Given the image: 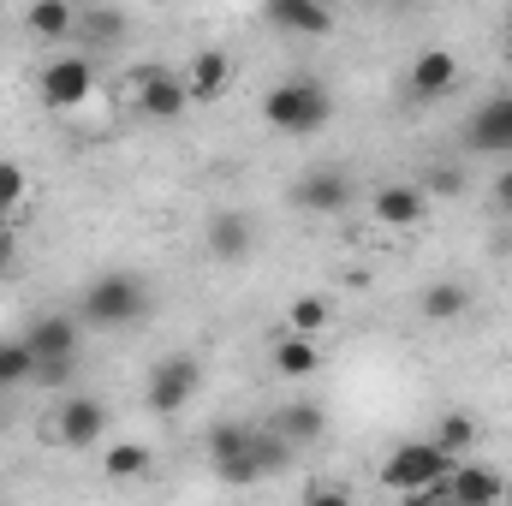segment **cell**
<instances>
[{"instance_id":"6da1fadb","label":"cell","mask_w":512,"mask_h":506,"mask_svg":"<svg viewBox=\"0 0 512 506\" xmlns=\"http://www.w3.org/2000/svg\"><path fill=\"white\" fill-rule=\"evenodd\" d=\"M143 316H149V292H143V280L131 268L96 274L84 286V298H78V322L84 328H137Z\"/></svg>"},{"instance_id":"4fadbf2b","label":"cell","mask_w":512,"mask_h":506,"mask_svg":"<svg viewBox=\"0 0 512 506\" xmlns=\"http://www.w3.org/2000/svg\"><path fill=\"white\" fill-rule=\"evenodd\" d=\"M501 495H507L501 471H483V465H453V471H447V501H459V506H501Z\"/></svg>"},{"instance_id":"30bf717a","label":"cell","mask_w":512,"mask_h":506,"mask_svg":"<svg viewBox=\"0 0 512 506\" xmlns=\"http://www.w3.org/2000/svg\"><path fill=\"white\" fill-rule=\"evenodd\" d=\"M185 102H191V90H185V78H173V72H161V66H143L137 72V108L149 114V120H179L185 114Z\"/></svg>"},{"instance_id":"ba28073f","label":"cell","mask_w":512,"mask_h":506,"mask_svg":"<svg viewBox=\"0 0 512 506\" xmlns=\"http://www.w3.org/2000/svg\"><path fill=\"white\" fill-rule=\"evenodd\" d=\"M90 90H96V66L84 54H60L42 66V102L48 108H78Z\"/></svg>"},{"instance_id":"484cf974","label":"cell","mask_w":512,"mask_h":506,"mask_svg":"<svg viewBox=\"0 0 512 506\" xmlns=\"http://www.w3.org/2000/svg\"><path fill=\"white\" fill-rule=\"evenodd\" d=\"M149 459H155V453H149L143 441H114V447H108V459H102V471H108V477H143V471H149Z\"/></svg>"},{"instance_id":"603a6c76","label":"cell","mask_w":512,"mask_h":506,"mask_svg":"<svg viewBox=\"0 0 512 506\" xmlns=\"http://www.w3.org/2000/svg\"><path fill=\"white\" fill-rule=\"evenodd\" d=\"M328 316H334V304H328L322 292H310V298H292V304H286L292 334H322V328H328Z\"/></svg>"},{"instance_id":"3957f363","label":"cell","mask_w":512,"mask_h":506,"mask_svg":"<svg viewBox=\"0 0 512 506\" xmlns=\"http://www.w3.org/2000/svg\"><path fill=\"white\" fill-rule=\"evenodd\" d=\"M447 471H453V453H447L441 441H399L382 465V489L417 495L423 483H435V477H447Z\"/></svg>"},{"instance_id":"e0dca14e","label":"cell","mask_w":512,"mask_h":506,"mask_svg":"<svg viewBox=\"0 0 512 506\" xmlns=\"http://www.w3.org/2000/svg\"><path fill=\"white\" fill-rule=\"evenodd\" d=\"M417 310H423V322L447 328V322H459V316L471 310V286H465V280H435V286H423Z\"/></svg>"},{"instance_id":"7402d4cb","label":"cell","mask_w":512,"mask_h":506,"mask_svg":"<svg viewBox=\"0 0 512 506\" xmlns=\"http://www.w3.org/2000/svg\"><path fill=\"white\" fill-rule=\"evenodd\" d=\"M72 36H84V42H120V36H126V12H120V6H114V12H108V6L78 12V30H72Z\"/></svg>"},{"instance_id":"f546056e","label":"cell","mask_w":512,"mask_h":506,"mask_svg":"<svg viewBox=\"0 0 512 506\" xmlns=\"http://www.w3.org/2000/svg\"><path fill=\"white\" fill-rule=\"evenodd\" d=\"M429 191H441V197H459L465 191V173H453V167H429V179H423Z\"/></svg>"},{"instance_id":"836d02e7","label":"cell","mask_w":512,"mask_h":506,"mask_svg":"<svg viewBox=\"0 0 512 506\" xmlns=\"http://www.w3.org/2000/svg\"><path fill=\"white\" fill-rule=\"evenodd\" d=\"M501 501H512V483H507V495H501Z\"/></svg>"},{"instance_id":"5bb4252c","label":"cell","mask_w":512,"mask_h":506,"mask_svg":"<svg viewBox=\"0 0 512 506\" xmlns=\"http://www.w3.org/2000/svg\"><path fill=\"white\" fill-rule=\"evenodd\" d=\"M453 84H459V60H453L447 48L417 54V66H411V96H417V102H435V96H447Z\"/></svg>"},{"instance_id":"52a82bcc","label":"cell","mask_w":512,"mask_h":506,"mask_svg":"<svg viewBox=\"0 0 512 506\" xmlns=\"http://www.w3.org/2000/svg\"><path fill=\"white\" fill-rule=\"evenodd\" d=\"M465 149H477V155H507L512 149V90L471 108V120H465Z\"/></svg>"},{"instance_id":"277c9868","label":"cell","mask_w":512,"mask_h":506,"mask_svg":"<svg viewBox=\"0 0 512 506\" xmlns=\"http://www.w3.org/2000/svg\"><path fill=\"white\" fill-rule=\"evenodd\" d=\"M197 387H203V370H197V358L173 352V358H161V364L149 370V387H143V399H149V411L173 417V411H185V399H191Z\"/></svg>"},{"instance_id":"cb8c5ba5","label":"cell","mask_w":512,"mask_h":506,"mask_svg":"<svg viewBox=\"0 0 512 506\" xmlns=\"http://www.w3.org/2000/svg\"><path fill=\"white\" fill-rule=\"evenodd\" d=\"M429 441H441V447L459 459V453L477 441V417H471V411H441V423H435V435H429Z\"/></svg>"},{"instance_id":"4dcf8cb0","label":"cell","mask_w":512,"mask_h":506,"mask_svg":"<svg viewBox=\"0 0 512 506\" xmlns=\"http://www.w3.org/2000/svg\"><path fill=\"white\" fill-rule=\"evenodd\" d=\"M495 209H501V215H512V167L495 179Z\"/></svg>"},{"instance_id":"4316f807","label":"cell","mask_w":512,"mask_h":506,"mask_svg":"<svg viewBox=\"0 0 512 506\" xmlns=\"http://www.w3.org/2000/svg\"><path fill=\"white\" fill-rule=\"evenodd\" d=\"M30 370H36V352L24 346V334H18V340H0V387L30 381Z\"/></svg>"},{"instance_id":"2e32d148","label":"cell","mask_w":512,"mask_h":506,"mask_svg":"<svg viewBox=\"0 0 512 506\" xmlns=\"http://www.w3.org/2000/svg\"><path fill=\"white\" fill-rule=\"evenodd\" d=\"M227 84H233V60H227L221 48H203V54L191 60V72H185V90H191V102H215Z\"/></svg>"},{"instance_id":"1f68e13d","label":"cell","mask_w":512,"mask_h":506,"mask_svg":"<svg viewBox=\"0 0 512 506\" xmlns=\"http://www.w3.org/2000/svg\"><path fill=\"white\" fill-rule=\"evenodd\" d=\"M6 268H12V245H6V239H0V274H6Z\"/></svg>"},{"instance_id":"f1b7e54d","label":"cell","mask_w":512,"mask_h":506,"mask_svg":"<svg viewBox=\"0 0 512 506\" xmlns=\"http://www.w3.org/2000/svg\"><path fill=\"white\" fill-rule=\"evenodd\" d=\"M24 203V173H18V161H0V215H12Z\"/></svg>"},{"instance_id":"7a4b0ae2","label":"cell","mask_w":512,"mask_h":506,"mask_svg":"<svg viewBox=\"0 0 512 506\" xmlns=\"http://www.w3.org/2000/svg\"><path fill=\"white\" fill-rule=\"evenodd\" d=\"M262 120L274 131H286V137H310V131H322L334 120V96L316 78H286L262 96Z\"/></svg>"},{"instance_id":"44dd1931","label":"cell","mask_w":512,"mask_h":506,"mask_svg":"<svg viewBox=\"0 0 512 506\" xmlns=\"http://www.w3.org/2000/svg\"><path fill=\"white\" fill-rule=\"evenodd\" d=\"M274 370H280V376H292V381L316 376V370H322V352H316V334H286V340L274 346Z\"/></svg>"},{"instance_id":"ffe728a7","label":"cell","mask_w":512,"mask_h":506,"mask_svg":"<svg viewBox=\"0 0 512 506\" xmlns=\"http://www.w3.org/2000/svg\"><path fill=\"white\" fill-rule=\"evenodd\" d=\"M376 221L382 227H417L423 221V191L417 185H382L376 191Z\"/></svg>"},{"instance_id":"ac0fdd59","label":"cell","mask_w":512,"mask_h":506,"mask_svg":"<svg viewBox=\"0 0 512 506\" xmlns=\"http://www.w3.org/2000/svg\"><path fill=\"white\" fill-rule=\"evenodd\" d=\"M24 30L42 36V42H66V36L78 30V0H36V6L24 12Z\"/></svg>"},{"instance_id":"9c48e42d","label":"cell","mask_w":512,"mask_h":506,"mask_svg":"<svg viewBox=\"0 0 512 506\" xmlns=\"http://www.w3.org/2000/svg\"><path fill=\"white\" fill-rule=\"evenodd\" d=\"M262 18L280 36H334V6L328 0H262Z\"/></svg>"},{"instance_id":"8992f818","label":"cell","mask_w":512,"mask_h":506,"mask_svg":"<svg viewBox=\"0 0 512 506\" xmlns=\"http://www.w3.org/2000/svg\"><path fill=\"white\" fill-rule=\"evenodd\" d=\"M352 173H340V167H310L298 185H292V203L298 209H310V215H346L352 209Z\"/></svg>"},{"instance_id":"9a60e30c","label":"cell","mask_w":512,"mask_h":506,"mask_svg":"<svg viewBox=\"0 0 512 506\" xmlns=\"http://www.w3.org/2000/svg\"><path fill=\"white\" fill-rule=\"evenodd\" d=\"M274 429H280L292 447H316V441H322V429H328V411H322L316 399H292V405H280V411H274Z\"/></svg>"},{"instance_id":"d6986e66","label":"cell","mask_w":512,"mask_h":506,"mask_svg":"<svg viewBox=\"0 0 512 506\" xmlns=\"http://www.w3.org/2000/svg\"><path fill=\"white\" fill-rule=\"evenodd\" d=\"M292 453H298V447H292L274 423H262V429L251 423V447H245V459L256 465V477H280V471L292 465Z\"/></svg>"},{"instance_id":"d4e9b609","label":"cell","mask_w":512,"mask_h":506,"mask_svg":"<svg viewBox=\"0 0 512 506\" xmlns=\"http://www.w3.org/2000/svg\"><path fill=\"white\" fill-rule=\"evenodd\" d=\"M251 447V423H215L209 435H203V453L221 465V459H239Z\"/></svg>"},{"instance_id":"83f0119b","label":"cell","mask_w":512,"mask_h":506,"mask_svg":"<svg viewBox=\"0 0 512 506\" xmlns=\"http://www.w3.org/2000/svg\"><path fill=\"white\" fill-rule=\"evenodd\" d=\"M72 376H78V352H54V358H36V370H30V381H36V387H48V393L72 387Z\"/></svg>"},{"instance_id":"5b68a950","label":"cell","mask_w":512,"mask_h":506,"mask_svg":"<svg viewBox=\"0 0 512 506\" xmlns=\"http://www.w3.org/2000/svg\"><path fill=\"white\" fill-rule=\"evenodd\" d=\"M102 429H108V405L90 399V393H66L60 411H54V423H48V435H54L60 447H96Z\"/></svg>"},{"instance_id":"8fae6325","label":"cell","mask_w":512,"mask_h":506,"mask_svg":"<svg viewBox=\"0 0 512 506\" xmlns=\"http://www.w3.org/2000/svg\"><path fill=\"white\" fill-rule=\"evenodd\" d=\"M203 245H209V256H215V262H245V256H251V245H256L251 215H239V209L215 215V221H209V233H203Z\"/></svg>"},{"instance_id":"7c38bea8","label":"cell","mask_w":512,"mask_h":506,"mask_svg":"<svg viewBox=\"0 0 512 506\" xmlns=\"http://www.w3.org/2000/svg\"><path fill=\"white\" fill-rule=\"evenodd\" d=\"M78 334H84V322H78V316H60V310H48V316H30V328H24V346H30L36 358H54V352H78Z\"/></svg>"},{"instance_id":"d6a6232c","label":"cell","mask_w":512,"mask_h":506,"mask_svg":"<svg viewBox=\"0 0 512 506\" xmlns=\"http://www.w3.org/2000/svg\"><path fill=\"white\" fill-rule=\"evenodd\" d=\"M382 6H405V0H382Z\"/></svg>"}]
</instances>
